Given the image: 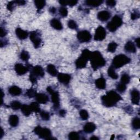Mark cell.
I'll return each instance as SVG.
<instances>
[{"label":"cell","mask_w":140,"mask_h":140,"mask_svg":"<svg viewBox=\"0 0 140 140\" xmlns=\"http://www.w3.org/2000/svg\"><path fill=\"white\" fill-rule=\"evenodd\" d=\"M122 100L121 97L114 91L111 90L108 92L106 95L101 97L102 104L107 107L114 106L120 100Z\"/></svg>","instance_id":"obj_1"},{"label":"cell","mask_w":140,"mask_h":140,"mask_svg":"<svg viewBox=\"0 0 140 140\" xmlns=\"http://www.w3.org/2000/svg\"><path fill=\"white\" fill-rule=\"evenodd\" d=\"M90 60L92 68L95 71L106 65V60L99 51H95L92 53Z\"/></svg>","instance_id":"obj_2"},{"label":"cell","mask_w":140,"mask_h":140,"mask_svg":"<svg viewBox=\"0 0 140 140\" xmlns=\"http://www.w3.org/2000/svg\"><path fill=\"white\" fill-rule=\"evenodd\" d=\"M131 59L124 54H119L115 56L112 60V66L114 68L119 69L129 64Z\"/></svg>","instance_id":"obj_3"},{"label":"cell","mask_w":140,"mask_h":140,"mask_svg":"<svg viewBox=\"0 0 140 140\" xmlns=\"http://www.w3.org/2000/svg\"><path fill=\"white\" fill-rule=\"evenodd\" d=\"M34 132L40 138L45 139H56L52 137V132L50 129L48 128H42L40 126L35 127Z\"/></svg>","instance_id":"obj_4"},{"label":"cell","mask_w":140,"mask_h":140,"mask_svg":"<svg viewBox=\"0 0 140 140\" xmlns=\"http://www.w3.org/2000/svg\"><path fill=\"white\" fill-rule=\"evenodd\" d=\"M123 24V20L118 15H115L112 20L108 23L107 27L109 31L115 32Z\"/></svg>","instance_id":"obj_5"},{"label":"cell","mask_w":140,"mask_h":140,"mask_svg":"<svg viewBox=\"0 0 140 140\" xmlns=\"http://www.w3.org/2000/svg\"><path fill=\"white\" fill-rule=\"evenodd\" d=\"M47 92L51 95V99L55 108H58L60 106V97L58 92L54 91L51 87H48Z\"/></svg>","instance_id":"obj_6"},{"label":"cell","mask_w":140,"mask_h":140,"mask_svg":"<svg viewBox=\"0 0 140 140\" xmlns=\"http://www.w3.org/2000/svg\"><path fill=\"white\" fill-rule=\"evenodd\" d=\"M106 30L102 26H99L96 30L94 35V40L97 41H101L106 38Z\"/></svg>","instance_id":"obj_7"},{"label":"cell","mask_w":140,"mask_h":140,"mask_svg":"<svg viewBox=\"0 0 140 140\" xmlns=\"http://www.w3.org/2000/svg\"><path fill=\"white\" fill-rule=\"evenodd\" d=\"M77 38L78 41L82 43L88 42L92 38V35L89 31L87 30H84V31H81L78 33Z\"/></svg>","instance_id":"obj_8"},{"label":"cell","mask_w":140,"mask_h":140,"mask_svg":"<svg viewBox=\"0 0 140 140\" xmlns=\"http://www.w3.org/2000/svg\"><path fill=\"white\" fill-rule=\"evenodd\" d=\"M30 40L32 41L35 48H38L42 42V40L40 35L36 31H32L30 35Z\"/></svg>","instance_id":"obj_9"},{"label":"cell","mask_w":140,"mask_h":140,"mask_svg":"<svg viewBox=\"0 0 140 140\" xmlns=\"http://www.w3.org/2000/svg\"><path fill=\"white\" fill-rule=\"evenodd\" d=\"M15 71L18 75H24L28 71L29 68L21 64H17L15 65Z\"/></svg>","instance_id":"obj_10"},{"label":"cell","mask_w":140,"mask_h":140,"mask_svg":"<svg viewBox=\"0 0 140 140\" xmlns=\"http://www.w3.org/2000/svg\"><path fill=\"white\" fill-rule=\"evenodd\" d=\"M88 60L86 58L81 55L80 58L76 61V66L77 69H83L86 68Z\"/></svg>","instance_id":"obj_11"},{"label":"cell","mask_w":140,"mask_h":140,"mask_svg":"<svg viewBox=\"0 0 140 140\" xmlns=\"http://www.w3.org/2000/svg\"><path fill=\"white\" fill-rule=\"evenodd\" d=\"M131 102L133 104L139 105V92L137 89H133L131 92Z\"/></svg>","instance_id":"obj_12"},{"label":"cell","mask_w":140,"mask_h":140,"mask_svg":"<svg viewBox=\"0 0 140 140\" xmlns=\"http://www.w3.org/2000/svg\"><path fill=\"white\" fill-rule=\"evenodd\" d=\"M58 78L59 81L64 84H68L71 80V76L69 74H59L58 76Z\"/></svg>","instance_id":"obj_13"},{"label":"cell","mask_w":140,"mask_h":140,"mask_svg":"<svg viewBox=\"0 0 140 140\" xmlns=\"http://www.w3.org/2000/svg\"><path fill=\"white\" fill-rule=\"evenodd\" d=\"M111 17V14L106 10H103L99 12L97 14V18L101 21H106Z\"/></svg>","instance_id":"obj_14"},{"label":"cell","mask_w":140,"mask_h":140,"mask_svg":"<svg viewBox=\"0 0 140 140\" xmlns=\"http://www.w3.org/2000/svg\"><path fill=\"white\" fill-rule=\"evenodd\" d=\"M36 77H43L44 75V71L43 69L41 66H36L32 69L31 72Z\"/></svg>","instance_id":"obj_15"},{"label":"cell","mask_w":140,"mask_h":140,"mask_svg":"<svg viewBox=\"0 0 140 140\" xmlns=\"http://www.w3.org/2000/svg\"><path fill=\"white\" fill-rule=\"evenodd\" d=\"M15 33L18 38L21 40H23L27 38L29 35L28 32L26 31L23 30L20 28H17L16 29Z\"/></svg>","instance_id":"obj_16"},{"label":"cell","mask_w":140,"mask_h":140,"mask_svg":"<svg viewBox=\"0 0 140 140\" xmlns=\"http://www.w3.org/2000/svg\"><path fill=\"white\" fill-rule=\"evenodd\" d=\"M36 99L37 101L42 104H45L49 101V97L47 95L43 93L37 94L36 96Z\"/></svg>","instance_id":"obj_17"},{"label":"cell","mask_w":140,"mask_h":140,"mask_svg":"<svg viewBox=\"0 0 140 140\" xmlns=\"http://www.w3.org/2000/svg\"><path fill=\"white\" fill-rule=\"evenodd\" d=\"M95 85L96 87L99 89H104L106 88V80L104 78L102 77L97 79L95 81Z\"/></svg>","instance_id":"obj_18"},{"label":"cell","mask_w":140,"mask_h":140,"mask_svg":"<svg viewBox=\"0 0 140 140\" xmlns=\"http://www.w3.org/2000/svg\"><path fill=\"white\" fill-rule=\"evenodd\" d=\"M124 48L126 52L129 53H134L136 52V49L135 44L131 41L127 42Z\"/></svg>","instance_id":"obj_19"},{"label":"cell","mask_w":140,"mask_h":140,"mask_svg":"<svg viewBox=\"0 0 140 140\" xmlns=\"http://www.w3.org/2000/svg\"><path fill=\"white\" fill-rule=\"evenodd\" d=\"M96 128V126L93 123H87L84 126V131L86 133H92L94 132Z\"/></svg>","instance_id":"obj_20"},{"label":"cell","mask_w":140,"mask_h":140,"mask_svg":"<svg viewBox=\"0 0 140 140\" xmlns=\"http://www.w3.org/2000/svg\"><path fill=\"white\" fill-rule=\"evenodd\" d=\"M51 25L54 29L58 30H61L63 29L62 24L57 19H53L51 21Z\"/></svg>","instance_id":"obj_21"},{"label":"cell","mask_w":140,"mask_h":140,"mask_svg":"<svg viewBox=\"0 0 140 140\" xmlns=\"http://www.w3.org/2000/svg\"><path fill=\"white\" fill-rule=\"evenodd\" d=\"M8 92L12 96H19L21 93V89L17 86H12L9 88Z\"/></svg>","instance_id":"obj_22"},{"label":"cell","mask_w":140,"mask_h":140,"mask_svg":"<svg viewBox=\"0 0 140 140\" xmlns=\"http://www.w3.org/2000/svg\"><path fill=\"white\" fill-rule=\"evenodd\" d=\"M8 121L10 126L15 127L19 124V117L16 115H11L9 118Z\"/></svg>","instance_id":"obj_23"},{"label":"cell","mask_w":140,"mask_h":140,"mask_svg":"<svg viewBox=\"0 0 140 140\" xmlns=\"http://www.w3.org/2000/svg\"><path fill=\"white\" fill-rule=\"evenodd\" d=\"M103 3L102 0H87L86 1V4L91 7H96L100 5Z\"/></svg>","instance_id":"obj_24"},{"label":"cell","mask_w":140,"mask_h":140,"mask_svg":"<svg viewBox=\"0 0 140 140\" xmlns=\"http://www.w3.org/2000/svg\"><path fill=\"white\" fill-rule=\"evenodd\" d=\"M47 72L49 74L52 76L55 77V76H57V74H58V71L56 69L54 65H52V64H50V65H48L47 66Z\"/></svg>","instance_id":"obj_25"},{"label":"cell","mask_w":140,"mask_h":140,"mask_svg":"<svg viewBox=\"0 0 140 140\" xmlns=\"http://www.w3.org/2000/svg\"><path fill=\"white\" fill-rule=\"evenodd\" d=\"M21 112L23 113V114L25 116H29L31 114V113L32 112L31 108H30V106L27 105H24L21 107Z\"/></svg>","instance_id":"obj_26"},{"label":"cell","mask_w":140,"mask_h":140,"mask_svg":"<svg viewBox=\"0 0 140 140\" xmlns=\"http://www.w3.org/2000/svg\"><path fill=\"white\" fill-rule=\"evenodd\" d=\"M108 75L109 77H110L113 80H117L118 78V75L115 73L114 68L113 66L109 67L108 69Z\"/></svg>","instance_id":"obj_27"},{"label":"cell","mask_w":140,"mask_h":140,"mask_svg":"<svg viewBox=\"0 0 140 140\" xmlns=\"http://www.w3.org/2000/svg\"><path fill=\"white\" fill-rule=\"evenodd\" d=\"M30 107L31 108L32 112H34L36 113H38L41 111L40 107L38 103L37 102H32L31 104L30 105Z\"/></svg>","instance_id":"obj_28"},{"label":"cell","mask_w":140,"mask_h":140,"mask_svg":"<svg viewBox=\"0 0 140 140\" xmlns=\"http://www.w3.org/2000/svg\"><path fill=\"white\" fill-rule=\"evenodd\" d=\"M46 2L44 0H37V1H35V4L38 10L43 8L46 5Z\"/></svg>","instance_id":"obj_29"},{"label":"cell","mask_w":140,"mask_h":140,"mask_svg":"<svg viewBox=\"0 0 140 140\" xmlns=\"http://www.w3.org/2000/svg\"><path fill=\"white\" fill-rule=\"evenodd\" d=\"M117 47H118V44L114 42H112L111 43H109L107 47V51L109 52L114 53L115 51V50L117 49Z\"/></svg>","instance_id":"obj_30"},{"label":"cell","mask_w":140,"mask_h":140,"mask_svg":"<svg viewBox=\"0 0 140 140\" xmlns=\"http://www.w3.org/2000/svg\"><path fill=\"white\" fill-rule=\"evenodd\" d=\"M10 107L14 110H18L21 107V105L20 102L18 101H13L10 104Z\"/></svg>","instance_id":"obj_31"},{"label":"cell","mask_w":140,"mask_h":140,"mask_svg":"<svg viewBox=\"0 0 140 140\" xmlns=\"http://www.w3.org/2000/svg\"><path fill=\"white\" fill-rule=\"evenodd\" d=\"M132 125L133 128L137 130L140 128V120L138 118H135L132 120Z\"/></svg>","instance_id":"obj_32"},{"label":"cell","mask_w":140,"mask_h":140,"mask_svg":"<svg viewBox=\"0 0 140 140\" xmlns=\"http://www.w3.org/2000/svg\"><path fill=\"white\" fill-rule=\"evenodd\" d=\"M130 77L127 74H124L121 77L120 82L121 83H123L124 84H127L130 82Z\"/></svg>","instance_id":"obj_33"},{"label":"cell","mask_w":140,"mask_h":140,"mask_svg":"<svg viewBox=\"0 0 140 140\" xmlns=\"http://www.w3.org/2000/svg\"><path fill=\"white\" fill-rule=\"evenodd\" d=\"M20 59L23 61H27L30 59V55L27 51H23L20 53Z\"/></svg>","instance_id":"obj_34"},{"label":"cell","mask_w":140,"mask_h":140,"mask_svg":"<svg viewBox=\"0 0 140 140\" xmlns=\"http://www.w3.org/2000/svg\"><path fill=\"white\" fill-rule=\"evenodd\" d=\"M26 94L29 98H32V97H33L36 96L37 93H36V91L35 89L32 88H30L27 90Z\"/></svg>","instance_id":"obj_35"},{"label":"cell","mask_w":140,"mask_h":140,"mask_svg":"<svg viewBox=\"0 0 140 140\" xmlns=\"http://www.w3.org/2000/svg\"><path fill=\"white\" fill-rule=\"evenodd\" d=\"M40 115L41 118H42V119L44 120L47 121L49 120L50 119V114L47 112H46L44 111L40 112Z\"/></svg>","instance_id":"obj_36"},{"label":"cell","mask_w":140,"mask_h":140,"mask_svg":"<svg viewBox=\"0 0 140 140\" xmlns=\"http://www.w3.org/2000/svg\"><path fill=\"white\" fill-rule=\"evenodd\" d=\"M69 139H71V140L78 139H80V135H78V133L77 132L73 131L69 133Z\"/></svg>","instance_id":"obj_37"},{"label":"cell","mask_w":140,"mask_h":140,"mask_svg":"<svg viewBox=\"0 0 140 140\" xmlns=\"http://www.w3.org/2000/svg\"><path fill=\"white\" fill-rule=\"evenodd\" d=\"M80 115L82 119L84 120H87L89 117L88 112L86 110H85V109H82V110L80 112Z\"/></svg>","instance_id":"obj_38"},{"label":"cell","mask_w":140,"mask_h":140,"mask_svg":"<svg viewBox=\"0 0 140 140\" xmlns=\"http://www.w3.org/2000/svg\"><path fill=\"white\" fill-rule=\"evenodd\" d=\"M126 85L123 84V83H119L117 85V89L118 91V92H120V93H123L124 92V91L126 90Z\"/></svg>","instance_id":"obj_39"},{"label":"cell","mask_w":140,"mask_h":140,"mask_svg":"<svg viewBox=\"0 0 140 140\" xmlns=\"http://www.w3.org/2000/svg\"><path fill=\"white\" fill-rule=\"evenodd\" d=\"M59 13L63 17H66L68 15V10L65 7H61L59 9Z\"/></svg>","instance_id":"obj_40"},{"label":"cell","mask_w":140,"mask_h":140,"mask_svg":"<svg viewBox=\"0 0 140 140\" xmlns=\"http://www.w3.org/2000/svg\"><path fill=\"white\" fill-rule=\"evenodd\" d=\"M68 26L69 28H70L71 29H74V30L76 29L78 27L77 24H76V23L73 20H69L68 22Z\"/></svg>","instance_id":"obj_41"},{"label":"cell","mask_w":140,"mask_h":140,"mask_svg":"<svg viewBox=\"0 0 140 140\" xmlns=\"http://www.w3.org/2000/svg\"><path fill=\"white\" fill-rule=\"evenodd\" d=\"M139 17V13L137 10L134 11L131 14V19L133 20L138 19Z\"/></svg>","instance_id":"obj_42"},{"label":"cell","mask_w":140,"mask_h":140,"mask_svg":"<svg viewBox=\"0 0 140 140\" xmlns=\"http://www.w3.org/2000/svg\"><path fill=\"white\" fill-rule=\"evenodd\" d=\"M15 1H11V2H9L7 5V8L8 10H10V11H12L13 10V9L14 8V5H15Z\"/></svg>","instance_id":"obj_43"},{"label":"cell","mask_w":140,"mask_h":140,"mask_svg":"<svg viewBox=\"0 0 140 140\" xmlns=\"http://www.w3.org/2000/svg\"><path fill=\"white\" fill-rule=\"evenodd\" d=\"M35 75H33L32 73L30 74V81L32 84H36L37 83V78Z\"/></svg>","instance_id":"obj_44"},{"label":"cell","mask_w":140,"mask_h":140,"mask_svg":"<svg viewBox=\"0 0 140 140\" xmlns=\"http://www.w3.org/2000/svg\"><path fill=\"white\" fill-rule=\"evenodd\" d=\"M106 4L110 7H114V6L116 4V1H114V0H108L106 2Z\"/></svg>","instance_id":"obj_45"},{"label":"cell","mask_w":140,"mask_h":140,"mask_svg":"<svg viewBox=\"0 0 140 140\" xmlns=\"http://www.w3.org/2000/svg\"><path fill=\"white\" fill-rule=\"evenodd\" d=\"M78 1L76 0H72V1H68V5H69L71 7L75 5L77 3Z\"/></svg>","instance_id":"obj_46"},{"label":"cell","mask_w":140,"mask_h":140,"mask_svg":"<svg viewBox=\"0 0 140 140\" xmlns=\"http://www.w3.org/2000/svg\"><path fill=\"white\" fill-rule=\"evenodd\" d=\"M7 32L6 30L3 29L2 27H1V33H0V35H1V37H3L4 36H5L6 35H7Z\"/></svg>","instance_id":"obj_47"},{"label":"cell","mask_w":140,"mask_h":140,"mask_svg":"<svg viewBox=\"0 0 140 140\" xmlns=\"http://www.w3.org/2000/svg\"><path fill=\"white\" fill-rule=\"evenodd\" d=\"M15 2L16 4H18L20 5H24L26 3V2L25 1H24V0H19V1H16Z\"/></svg>","instance_id":"obj_48"},{"label":"cell","mask_w":140,"mask_h":140,"mask_svg":"<svg viewBox=\"0 0 140 140\" xmlns=\"http://www.w3.org/2000/svg\"><path fill=\"white\" fill-rule=\"evenodd\" d=\"M59 3L62 5H68V0H61L59 1Z\"/></svg>","instance_id":"obj_49"},{"label":"cell","mask_w":140,"mask_h":140,"mask_svg":"<svg viewBox=\"0 0 140 140\" xmlns=\"http://www.w3.org/2000/svg\"><path fill=\"white\" fill-rule=\"evenodd\" d=\"M66 112L65 111V110H64V109H61V110H60L59 112V114L61 117H64L66 114Z\"/></svg>","instance_id":"obj_50"},{"label":"cell","mask_w":140,"mask_h":140,"mask_svg":"<svg viewBox=\"0 0 140 140\" xmlns=\"http://www.w3.org/2000/svg\"><path fill=\"white\" fill-rule=\"evenodd\" d=\"M49 12H51V13L54 14L55 13V12H56V9L54 7H51L49 9Z\"/></svg>","instance_id":"obj_51"},{"label":"cell","mask_w":140,"mask_h":140,"mask_svg":"<svg viewBox=\"0 0 140 140\" xmlns=\"http://www.w3.org/2000/svg\"><path fill=\"white\" fill-rule=\"evenodd\" d=\"M139 40H140L139 38H136V40H135L136 45H137V46L138 48H139Z\"/></svg>","instance_id":"obj_52"},{"label":"cell","mask_w":140,"mask_h":140,"mask_svg":"<svg viewBox=\"0 0 140 140\" xmlns=\"http://www.w3.org/2000/svg\"><path fill=\"white\" fill-rule=\"evenodd\" d=\"M99 139V138L98 137H96V136H92V137H90V139H92V140H94V139L96 140V139Z\"/></svg>","instance_id":"obj_53"},{"label":"cell","mask_w":140,"mask_h":140,"mask_svg":"<svg viewBox=\"0 0 140 140\" xmlns=\"http://www.w3.org/2000/svg\"><path fill=\"white\" fill-rule=\"evenodd\" d=\"M1 137H0V138H2V137H3V136L4 135V132H3V130L2 129V128H1Z\"/></svg>","instance_id":"obj_54"},{"label":"cell","mask_w":140,"mask_h":140,"mask_svg":"<svg viewBox=\"0 0 140 140\" xmlns=\"http://www.w3.org/2000/svg\"><path fill=\"white\" fill-rule=\"evenodd\" d=\"M114 138V135H112V137L111 138V139H113V138Z\"/></svg>","instance_id":"obj_55"}]
</instances>
